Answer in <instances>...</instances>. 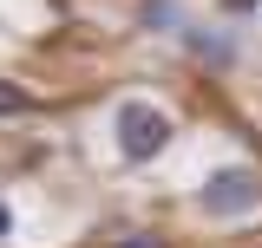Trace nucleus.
Returning <instances> with one entry per match:
<instances>
[{"label":"nucleus","instance_id":"f257e3e1","mask_svg":"<svg viewBox=\"0 0 262 248\" xmlns=\"http://www.w3.org/2000/svg\"><path fill=\"white\" fill-rule=\"evenodd\" d=\"M112 131H118V157H125V163H151V157H164V151H170V137H177V124L164 118L158 105H144V98L118 105Z\"/></svg>","mask_w":262,"mask_h":248},{"label":"nucleus","instance_id":"f03ea898","mask_svg":"<svg viewBox=\"0 0 262 248\" xmlns=\"http://www.w3.org/2000/svg\"><path fill=\"white\" fill-rule=\"evenodd\" d=\"M196 203H203V216H243V209L262 203V177L243 170V163H229V170H216L210 183L196 189Z\"/></svg>","mask_w":262,"mask_h":248},{"label":"nucleus","instance_id":"7ed1b4c3","mask_svg":"<svg viewBox=\"0 0 262 248\" xmlns=\"http://www.w3.org/2000/svg\"><path fill=\"white\" fill-rule=\"evenodd\" d=\"M177 39H184V53L203 59V65H236V39H229L223 27H184Z\"/></svg>","mask_w":262,"mask_h":248},{"label":"nucleus","instance_id":"20e7f679","mask_svg":"<svg viewBox=\"0 0 262 248\" xmlns=\"http://www.w3.org/2000/svg\"><path fill=\"white\" fill-rule=\"evenodd\" d=\"M138 27L144 33H184L190 20H184V0H144L138 7Z\"/></svg>","mask_w":262,"mask_h":248},{"label":"nucleus","instance_id":"39448f33","mask_svg":"<svg viewBox=\"0 0 262 248\" xmlns=\"http://www.w3.org/2000/svg\"><path fill=\"white\" fill-rule=\"evenodd\" d=\"M27 111H33V92H20V85L0 79V118H27Z\"/></svg>","mask_w":262,"mask_h":248},{"label":"nucleus","instance_id":"423d86ee","mask_svg":"<svg viewBox=\"0 0 262 248\" xmlns=\"http://www.w3.org/2000/svg\"><path fill=\"white\" fill-rule=\"evenodd\" d=\"M112 248H164V242H158V235H118Z\"/></svg>","mask_w":262,"mask_h":248},{"label":"nucleus","instance_id":"0eeeda50","mask_svg":"<svg viewBox=\"0 0 262 248\" xmlns=\"http://www.w3.org/2000/svg\"><path fill=\"white\" fill-rule=\"evenodd\" d=\"M262 0H223V13H256Z\"/></svg>","mask_w":262,"mask_h":248},{"label":"nucleus","instance_id":"6e6552de","mask_svg":"<svg viewBox=\"0 0 262 248\" xmlns=\"http://www.w3.org/2000/svg\"><path fill=\"white\" fill-rule=\"evenodd\" d=\"M7 235H13V209L0 203V242H7Z\"/></svg>","mask_w":262,"mask_h":248}]
</instances>
